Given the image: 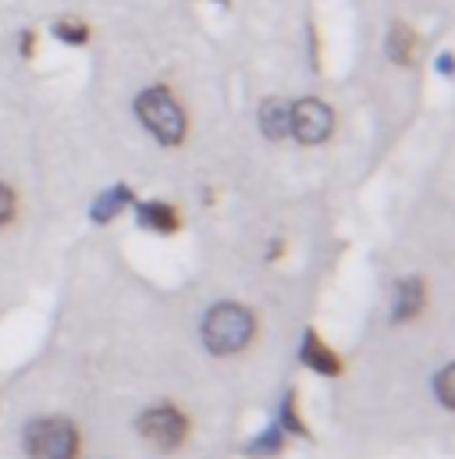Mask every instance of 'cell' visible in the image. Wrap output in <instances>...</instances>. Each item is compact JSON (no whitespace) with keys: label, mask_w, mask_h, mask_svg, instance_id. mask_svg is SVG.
I'll use <instances>...</instances> for the list:
<instances>
[{"label":"cell","mask_w":455,"mask_h":459,"mask_svg":"<svg viewBox=\"0 0 455 459\" xmlns=\"http://www.w3.org/2000/svg\"><path fill=\"white\" fill-rule=\"evenodd\" d=\"M427 307V285L424 278H402L395 281V292H391V321L395 325H406L413 317H420Z\"/></svg>","instance_id":"6"},{"label":"cell","mask_w":455,"mask_h":459,"mask_svg":"<svg viewBox=\"0 0 455 459\" xmlns=\"http://www.w3.org/2000/svg\"><path fill=\"white\" fill-rule=\"evenodd\" d=\"M452 377H455V370H452V367H445V370L438 374V381H434V388H438V399H442V406H445V410H452V406H455Z\"/></svg>","instance_id":"15"},{"label":"cell","mask_w":455,"mask_h":459,"mask_svg":"<svg viewBox=\"0 0 455 459\" xmlns=\"http://www.w3.org/2000/svg\"><path fill=\"white\" fill-rule=\"evenodd\" d=\"M331 128H335V115H331V108L324 100H313L310 97V100H296L292 104V111H288V132L303 146L324 143L331 135Z\"/></svg>","instance_id":"5"},{"label":"cell","mask_w":455,"mask_h":459,"mask_svg":"<svg viewBox=\"0 0 455 459\" xmlns=\"http://www.w3.org/2000/svg\"><path fill=\"white\" fill-rule=\"evenodd\" d=\"M281 431H285V435H299V438H306V435H310V431H306V424H303V417H299L296 392H288V395L281 399Z\"/></svg>","instance_id":"13"},{"label":"cell","mask_w":455,"mask_h":459,"mask_svg":"<svg viewBox=\"0 0 455 459\" xmlns=\"http://www.w3.org/2000/svg\"><path fill=\"white\" fill-rule=\"evenodd\" d=\"M388 57L395 65H413V57H416V32L409 25H402V22L391 25V32H388Z\"/></svg>","instance_id":"11"},{"label":"cell","mask_w":455,"mask_h":459,"mask_svg":"<svg viewBox=\"0 0 455 459\" xmlns=\"http://www.w3.org/2000/svg\"><path fill=\"white\" fill-rule=\"evenodd\" d=\"M54 36L64 39V43H72V47H79V43L90 39V29L79 18H61V22H54Z\"/></svg>","instance_id":"14"},{"label":"cell","mask_w":455,"mask_h":459,"mask_svg":"<svg viewBox=\"0 0 455 459\" xmlns=\"http://www.w3.org/2000/svg\"><path fill=\"white\" fill-rule=\"evenodd\" d=\"M14 211H18V200H14L11 186H4V182H0V229L14 221Z\"/></svg>","instance_id":"16"},{"label":"cell","mask_w":455,"mask_h":459,"mask_svg":"<svg viewBox=\"0 0 455 459\" xmlns=\"http://www.w3.org/2000/svg\"><path fill=\"white\" fill-rule=\"evenodd\" d=\"M303 363L317 374H328V377L341 374V359L328 349V342L317 332H306V339H303Z\"/></svg>","instance_id":"7"},{"label":"cell","mask_w":455,"mask_h":459,"mask_svg":"<svg viewBox=\"0 0 455 459\" xmlns=\"http://www.w3.org/2000/svg\"><path fill=\"white\" fill-rule=\"evenodd\" d=\"M288 111H292V104H285L281 97H267L263 104H260V132L267 135V139H285L288 135Z\"/></svg>","instance_id":"10"},{"label":"cell","mask_w":455,"mask_h":459,"mask_svg":"<svg viewBox=\"0 0 455 459\" xmlns=\"http://www.w3.org/2000/svg\"><path fill=\"white\" fill-rule=\"evenodd\" d=\"M438 72H442V75H452V54H442V57H438Z\"/></svg>","instance_id":"17"},{"label":"cell","mask_w":455,"mask_h":459,"mask_svg":"<svg viewBox=\"0 0 455 459\" xmlns=\"http://www.w3.org/2000/svg\"><path fill=\"white\" fill-rule=\"evenodd\" d=\"M135 428H139V438H142L146 446L160 449V453H175V449H182L185 438H189V420H185V413L175 410V406H153V410H146V413L135 420Z\"/></svg>","instance_id":"4"},{"label":"cell","mask_w":455,"mask_h":459,"mask_svg":"<svg viewBox=\"0 0 455 459\" xmlns=\"http://www.w3.org/2000/svg\"><path fill=\"white\" fill-rule=\"evenodd\" d=\"M124 207H132V189L121 182V186H111L107 193H100V196L93 200V207H90V221L107 225V221H114Z\"/></svg>","instance_id":"8"},{"label":"cell","mask_w":455,"mask_h":459,"mask_svg":"<svg viewBox=\"0 0 455 459\" xmlns=\"http://www.w3.org/2000/svg\"><path fill=\"white\" fill-rule=\"evenodd\" d=\"M135 218H139L142 229H153V231H160V235L178 231V211H175L171 204H160V200L139 204V207H135Z\"/></svg>","instance_id":"9"},{"label":"cell","mask_w":455,"mask_h":459,"mask_svg":"<svg viewBox=\"0 0 455 459\" xmlns=\"http://www.w3.org/2000/svg\"><path fill=\"white\" fill-rule=\"evenodd\" d=\"M135 115L146 125V132L160 143V146H178L189 132V121H185V111L182 104L171 97V90L164 86H150L135 97Z\"/></svg>","instance_id":"2"},{"label":"cell","mask_w":455,"mask_h":459,"mask_svg":"<svg viewBox=\"0 0 455 459\" xmlns=\"http://www.w3.org/2000/svg\"><path fill=\"white\" fill-rule=\"evenodd\" d=\"M256 335V317L253 310L238 307V303H218L207 317H203V345L214 356H235Z\"/></svg>","instance_id":"1"},{"label":"cell","mask_w":455,"mask_h":459,"mask_svg":"<svg viewBox=\"0 0 455 459\" xmlns=\"http://www.w3.org/2000/svg\"><path fill=\"white\" fill-rule=\"evenodd\" d=\"M29 459H79V431L64 417H39L25 424Z\"/></svg>","instance_id":"3"},{"label":"cell","mask_w":455,"mask_h":459,"mask_svg":"<svg viewBox=\"0 0 455 459\" xmlns=\"http://www.w3.org/2000/svg\"><path fill=\"white\" fill-rule=\"evenodd\" d=\"M285 449V431L281 428H267V431H260L253 442H249V456H278Z\"/></svg>","instance_id":"12"},{"label":"cell","mask_w":455,"mask_h":459,"mask_svg":"<svg viewBox=\"0 0 455 459\" xmlns=\"http://www.w3.org/2000/svg\"><path fill=\"white\" fill-rule=\"evenodd\" d=\"M32 39H36L32 32H21V57H29V54H32Z\"/></svg>","instance_id":"18"}]
</instances>
